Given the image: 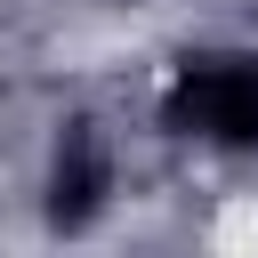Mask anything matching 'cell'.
Wrapping results in <instances>:
<instances>
[{"label":"cell","instance_id":"cell-1","mask_svg":"<svg viewBox=\"0 0 258 258\" xmlns=\"http://www.w3.org/2000/svg\"><path fill=\"white\" fill-rule=\"evenodd\" d=\"M169 121L210 145H258V56H194L169 89Z\"/></svg>","mask_w":258,"mask_h":258}]
</instances>
